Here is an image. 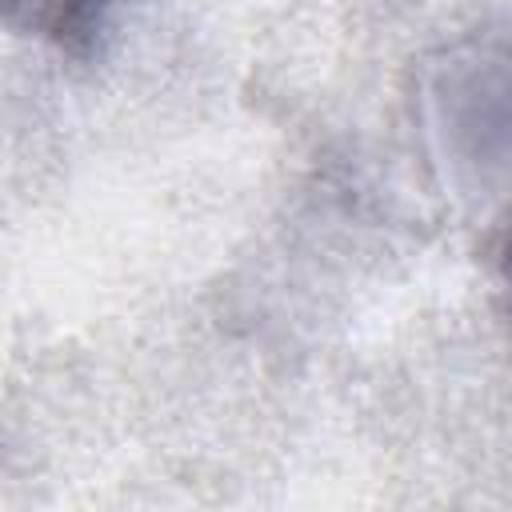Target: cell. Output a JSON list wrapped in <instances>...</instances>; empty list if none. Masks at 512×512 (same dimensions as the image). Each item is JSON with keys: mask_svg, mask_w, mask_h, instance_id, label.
<instances>
[{"mask_svg": "<svg viewBox=\"0 0 512 512\" xmlns=\"http://www.w3.org/2000/svg\"><path fill=\"white\" fill-rule=\"evenodd\" d=\"M116 0H8V20L28 24L60 48H76L104 28V16Z\"/></svg>", "mask_w": 512, "mask_h": 512, "instance_id": "obj_1", "label": "cell"}, {"mask_svg": "<svg viewBox=\"0 0 512 512\" xmlns=\"http://www.w3.org/2000/svg\"><path fill=\"white\" fill-rule=\"evenodd\" d=\"M504 280L512 288V228H508V240H504Z\"/></svg>", "mask_w": 512, "mask_h": 512, "instance_id": "obj_2", "label": "cell"}]
</instances>
